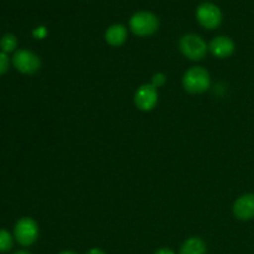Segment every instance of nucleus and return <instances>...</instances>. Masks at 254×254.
Masks as SVG:
<instances>
[{
	"label": "nucleus",
	"instance_id": "dca6fc26",
	"mask_svg": "<svg viewBox=\"0 0 254 254\" xmlns=\"http://www.w3.org/2000/svg\"><path fill=\"white\" fill-rule=\"evenodd\" d=\"M34 35L36 37H39V39H42L46 35V30H45V27H39V29H36L34 31Z\"/></svg>",
	"mask_w": 254,
	"mask_h": 254
},
{
	"label": "nucleus",
	"instance_id": "f257e3e1",
	"mask_svg": "<svg viewBox=\"0 0 254 254\" xmlns=\"http://www.w3.org/2000/svg\"><path fill=\"white\" fill-rule=\"evenodd\" d=\"M183 86L184 89L191 94L203 93L211 86L210 73L203 67H191L184 74Z\"/></svg>",
	"mask_w": 254,
	"mask_h": 254
},
{
	"label": "nucleus",
	"instance_id": "423d86ee",
	"mask_svg": "<svg viewBox=\"0 0 254 254\" xmlns=\"http://www.w3.org/2000/svg\"><path fill=\"white\" fill-rule=\"evenodd\" d=\"M12 64L21 73L34 74L41 67V60L29 50H17L12 56Z\"/></svg>",
	"mask_w": 254,
	"mask_h": 254
},
{
	"label": "nucleus",
	"instance_id": "0eeeda50",
	"mask_svg": "<svg viewBox=\"0 0 254 254\" xmlns=\"http://www.w3.org/2000/svg\"><path fill=\"white\" fill-rule=\"evenodd\" d=\"M158 89L151 83L140 86L136 89L135 94H134V103H135L136 108L143 112L153 111L156 104H158Z\"/></svg>",
	"mask_w": 254,
	"mask_h": 254
},
{
	"label": "nucleus",
	"instance_id": "39448f33",
	"mask_svg": "<svg viewBox=\"0 0 254 254\" xmlns=\"http://www.w3.org/2000/svg\"><path fill=\"white\" fill-rule=\"evenodd\" d=\"M196 17L201 26L208 30H215L222 22V12L217 5L212 2H203L196 10Z\"/></svg>",
	"mask_w": 254,
	"mask_h": 254
},
{
	"label": "nucleus",
	"instance_id": "f8f14e48",
	"mask_svg": "<svg viewBox=\"0 0 254 254\" xmlns=\"http://www.w3.org/2000/svg\"><path fill=\"white\" fill-rule=\"evenodd\" d=\"M17 46V39L16 36H14L12 34H6L1 37L0 40V49H1V52L4 54H9V52H12Z\"/></svg>",
	"mask_w": 254,
	"mask_h": 254
},
{
	"label": "nucleus",
	"instance_id": "7ed1b4c3",
	"mask_svg": "<svg viewBox=\"0 0 254 254\" xmlns=\"http://www.w3.org/2000/svg\"><path fill=\"white\" fill-rule=\"evenodd\" d=\"M129 27L136 36H150L158 30L159 20L153 12L138 11L129 20Z\"/></svg>",
	"mask_w": 254,
	"mask_h": 254
},
{
	"label": "nucleus",
	"instance_id": "9d476101",
	"mask_svg": "<svg viewBox=\"0 0 254 254\" xmlns=\"http://www.w3.org/2000/svg\"><path fill=\"white\" fill-rule=\"evenodd\" d=\"M127 36H128L127 27L122 24H114L107 29L104 39L111 46H121L126 42Z\"/></svg>",
	"mask_w": 254,
	"mask_h": 254
},
{
	"label": "nucleus",
	"instance_id": "20e7f679",
	"mask_svg": "<svg viewBox=\"0 0 254 254\" xmlns=\"http://www.w3.org/2000/svg\"><path fill=\"white\" fill-rule=\"evenodd\" d=\"M15 240L24 247L34 245L39 237V226L32 218L22 217L14 227Z\"/></svg>",
	"mask_w": 254,
	"mask_h": 254
},
{
	"label": "nucleus",
	"instance_id": "a211bd4d",
	"mask_svg": "<svg viewBox=\"0 0 254 254\" xmlns=\"http://www.w3.org/2000/svg\"><path fill=\"white\" fill-rule=\"evenodd\" d=\"M86 254H106V252L102 250H99V248H92V250H89Z\"/></svg>",
	"mask_w": 254,
	"mask_h": 254
},
{
	"label": "nucleus",
	"instance_id": "1a4fd4ad",
	"mask_svg": "<svg viewBox=\"0 0 254 254\" xmlns=\"http://www.w3.org/2000/svg\"><path fill=\"white\" fill-rule=\"evenodd\" d=\"M208 50L217 59H227L235 52L236 46L232 39L221 35V36L213 37L212 41L208 45Z\"/></svg>",
	"mask_w": 254,
	"mask_h": 254
},
{
	"label": "nucleus",
	"instance_id": "6ab92c4d",
	"mask_svg": "<svg viewBox=\"0 0 254 254\" xmlns=\"http://www.w3.org/2000/svg\"><path fill=\"white\" fill-rule=\"evenodd\" d=\"M59 254H77V253L73 252V251H64V252H60Z\"/></svg>",
	"mask_w": 254,
	"mask_h": 254
},
{
	"label": "nucleus",
	"instance_id": "4468645a",
	"mask_svg": "<svg viewBox=\"0 0 254 254\" xmlns=\"http://www.w3.org/2000/svg\"><path fill=\"white\" fill-rule=\"evenodd\" d=\"M165 83H166V76L164 73H161V72H158V73H155L153 77H151V84H153L156 89H158L159 87H163Z\"/></svg>",
	"mask_w": 254,
	"mask_h": 254
},
{
	"label": "nucleus",
	"instance_id": "f03ea898",
	"mask_svg": "<svg viewBox=\"0 0 254 254\" xmlns=\"http://www.w3.org/2000/svg\"><path fill=\"white\" fill-rule=\"evenodd\" d=\"M181 54L191 61H201L207 55L208 46L205 40L195 34H186L179 41Z\"/></svg>",
	"mask_w": 254,
	"mask_h": 254
},
{
	"label": "nucleus",
	"instance_id": "2eb2a0df",
	"mask_svg": "<svg viewBox=\"0 0 254 254\" xmlns=\"http://www.w3.org/2000/svg\"><path fill=\"white\" fill-rule=\"evenodd\" d=\"M9 64H10V60L9 57H7V55L4 54V52H0V76L4 74L5 72L7 71Z\"/></svg>",
	"mask_w": 254,
	"mask_h": 254
},
{
	"label": "nucleus",
	"instance_id": "ddd939ff",
	"mask_svg": "<svg viewBox=\"0 0 254 254\" xmlns=\"http://www.w3.org/2000/svg\"><path fill=\"white\" fill-rule=\"evenodd\" d=\"M12 248V237L7 231L0 230V252H7Z\"/></svg>",
	"mask_w": 254,
	"mask_h": 254
},
{
	"label": "nucleus",
	"instance_id": "f3484780",
	"mask_svg": "<svg viewBox=\"0 0 254 254\" xmlns=\"http://www.w3.org/2000/svg\"><path fill=\"white\" fill-rule=\"evenodd\" d=\"M154 254H176L174 252L173 250H170V248H160V250L156 251Z\"/></svg>",
	"mask_w": 254,
	"mask_h": 254
},
{
	"label": "nucleus",
	"instance_id": "aec40b11",
	"mask_svg": "<svg viewBox=\"0 0 254 254\" xmlns=\"http://www.w3.org/2000/svg\"><path fill=\"white\" fill-rule=\"evenodd\" d=\"M14 254H30L29 252H26V251H19V252L14 253Z\"/></svg>",
	"mask_w": 254,
	"mask_h": 254
},
{
	"label": "nucleus",
	"instance_id": "6e6552de",
	"mask_svg": "<svg viewBox=\"0 0 254 254\" xmlns=\"http://www.w3.org/2000/svg\"><path fill=\"white\" fill-rule=\"evenodd\" d=\"M233 215L242 221L254 218V193H246L235 201Z\"/></svg>",
	"mask_w": 254,
	"mask_h": 254
},
{
	"label": "nucleus",
	"instance_id": "9b49d317",
	"mask_svg": "<svg viewBox=\"0 0 254 254\" xmlns=\"http://www.w3.org/2000/svg\"><path fill=\"white\" fill-rule=\"evenodd\" d=\"M206 243L198 237H191L184 242L179 254H206Z\"/></svg>",
	"mask_w": 254,
	"mask_h": 254
}]
</instances>
